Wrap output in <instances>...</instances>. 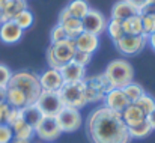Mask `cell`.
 Wrapping results in <instances>:
<instances>
[{
  "label": "cell",
  "instance_id": "cell-31",
  "mask_svg": "<svg viewBox=\"0 0 155 143\" xmlns=\"http://www.w3.org/2000/svg\"><path fill=\"white\" fill-rule=\"evenodd\" d=\"M142 23H143V32L146 36L155 33V14L152 15H140Z\"/></svg>",
  "mask_w": 155,
  "mask_h": 143
},
{
  "label": "cell",
  "instance_id": "cell-39",
  "mask_svg": "<svg viewBox=\"0 0 155 143\" xmlns=\"http://www.w3.org/2000/svg\"><path fill=\"white\" fill-rule=\"evenodd\" d=\"M127 2H128V3H131L137 11H139V9H142V8L148 3V0H127Z\"/></svg>",
  "mask_w": 155,
  "mask_h": 143
},
{
  "label": "cell",
  "instance_id": "cell-17",
  "mask_svg": "<svg viewBox=\"0 0 155 143\" xmlns=\"http://www.w3.org/2000/svg\"><path fill=\"white\" fill-rule=\"evenodd\" d=\"M120 115H122V119L127 127H134V125H139L143 121H146V115L142 111V108L136 102H130Z\"/></svg>",
  "mask_w": 155,
  "mask_h": 143
},
{
  "label": "cell",
  "instance_id": "cell-1",
  "mask_svg": "<svg viewBox=\"0 0 155 143\" xmlns=\"http://www.w3.org/2000/svg\"><path fill=\"white\" fill-rule=\"evenodd\" d=\"M86 136L91 143H130L131 137L122 115L101 105L89 113L86 124Z\"/></svg>",
  "mask_w": 155,
  "mask_h": 143
},
{
  "label": "cell",
  "instance_id": "cell-10",
  "mask_svg": "<svg viewBox=\"0 0 155 143\" xmlns=\"http://www.w3.org/2000/svg\"><path fill=\"white\" fill-rule=\"evenodd\" d=\"M35 134L44 142H54L60 137L62 130H60L56 118L44 116L41 119V122L38 124V127L35 128Z\"/></svg>",
  "mask_w": 155,
  "mask_h": 143
},
{
  "label": "cell",
  "instance_id": "cell-23",
  "mask_svg": "<svg viewBox=\"0 0 155 143\" xmlns=\"http://www.w3.org/2000/svg\"><path fill=\"white\" fill-rule=\"evenodd\" d=\"M6 102L9 104V107H14V108H23L29 105L24 94L15 88H6Z\"/></svg>",
  "mask_w": 155,
  "mask_h": 143
},
{
  "label": "cell",
  "instance_id": "cell-22",
  "mask_svg": "<svg viewBox=\"0 0 155 143\" xmlns=\"http://www.w3.org/2000/svg\"><path fill=\"white\" fill-rule=\"evenodd\" d=\"M26 9H27V2L26 0H12L2 11V14H3V23L5 21H12L20 12H23Z\"/></svg>",
  "mask_w": 155,
  "mask_h": 143
},
{
  "label": "cell",
  "instance_id": "cell-42",
  "mask_svg": "<svg viewBox=\"0 0 155 143\" xmlns=\"http://www.w3.org/2000/svg\"><path fill=\"white\" fill-rule=\"evenodd\" d=\"M148 41L151 42V47L155 50V33H152V35H149V36H148Z\"/></svg>",
  "mask_w": 155,
  "mask_h": 143
},
{
  "label": "cell",
  "instance_id": "cell-18",
  "mask_svg": "<svg viewBox=\"0 0 155 143\" xmlns=\"http://www.w3.org/2000/svg\"><path fill=\"white\" fill-rule=\"evenodd\" d=\"M75 50L78 51H84V53H89V54H94L97 51V48L100 45V38L94 33H87V32H83L81 35H78L75 39Z\"/></svg>",
  "mask_w": 155,
  "mask_h": 143
},
{
  "label": "cell",
  "instance_id": "cell-34",
  "mask_svg": "<svg viewBox=\"0 0 155 143\" xmlns=\"http://www.w3.org/2000/svg\"><path fill=\"white\" fill-rule=\"evenodd\" d=\"M12 77V71L6 66V65H2L0 63V88H8L9 85V80Z\"/></svg>",
  "mask_w": 155,
  "mask_h": 143
},
{
  "label": "cell",
  "instance_id": "cell-6",
  "mask_svg": "<svg viewBox=\"0 0 155 143\" xmlns=\"http://www.w3.org/2000/svg\"><path fill=\"white\" fill-rule=\"evenodd\" d=\"M84 83V94H86V101L89 102H98L104 99L105 94L108 91H111V85L107 80V77L104 74L100 75H94V77H87L83 80Z\"/></svg>",
  "mask_w": 155,
  "mask_h": 143
},
{
  "label": "cell",
  "instance_id": "cell-28",
  "mask_svg": "<svg viewBox=\"0 0 155 143\" xmlns=\"http://www.w3.org/2000/svg\"><path fill=\"white\" fill-rule=\"evenodd\" d=\"M122 91H124V94L128 98L130 102H136L140 96L145 95V89L140 85H137V83H130L125 88H122Z\"/></svg>",
  "mask_w": 155,
  "mask_h": 143
},
{
  "label": "cell",
  "instance_id": "cell-7",
  "mask_svg": "<svg viewBox=\"0 0 155 143\" xmlns=\"http://www.w3.org/2000/svg\"><path fill=\"white\" fill-rule=\"evenodd\" d=\"M35 104L38 105V108L41 110V113L44 116H51V118H56L59 115V111L65 107L62 102L60 94L50 92V91H42Z\"/></svg>",
  "mask_w": 155,
  "mask_h": 143
},
{
  "label": "cell",
  "instance_id": "cell-24",
  "mask_svg": "<svg viewBox=\"0 0 155 143\" xmlns=\"http://www.w3.org/2000/svg\"><path fill=\"white\" fill-rule=\"evenodd\" d=\"M122 26H124V32L125 35H145L143 32V23H142V17L137 14L134 17H130L127 18L125 21H122Z\"/></svg>",
  "mask_w": 155,
  "mask_h": 143
},
{
  "label": "cell",
  "instance_id": "cell-25",
  "mask_svg": "<svg viewBox=\"0 0 155 143\" xmlns=\"http://www.w3.org/2000/svg\"><path fill=\"white\" fill-rule=\"evenodd\" d=\"M89 9H91V6L86 0H71L66 6V11L69 12V15L74 18H78V20H81L89 12Z\"/></svg>",
  "mask_w": 155,
  "mask_h": 143
},
{
  "label": "cell",
  "instance_id": "cell-35",
  "mask_svg": "<svg viewBox=\"0 0 155 143\" xmlns=\"http://www.w3.org/2000/svg\"><path fill=\"white\" fill-rule=\"evenodd\" d=\"M91 59H92V54L84 53V51H78V50H75L74 57H72V60H74L75 63H78V65H81V66H84V68H86V65L91 62Z\"/></svg>",
  "mask_w": 155,
  "mask_h": 143
},
{
  "label": "cell",
  "instance_id": "cell-8",
  "mask_svg": "<svg viewBox=\"0 0 155 143\" xmlns=\"http://www.w3.org/2000/svg\"><path fill=\"white\" fill-rule=\"evenodd\" d=\"M148 42L146 35H124L120 39L114 42V47L124 56H136L139 54Z\"/></svg>",
  "mask_w": 155,
  "mask_h": 143
},
{
  "label": "cell",
  "instance_id": "cell-13",
  "mask_svg": "<svg viewBox=\"0 0 155 143\" xmlns=\"http://www.w3.org/2000/svg\"><path fill=\"white\" fill-rule=\"evenodd\" d=\"M39 85H41L42 91L59 92L62 89V86L65 85V81H63V77L59 69L50 68L48 71H45L39 75Z\"/></svg>",
  "mask_w": 155,
  "mask_h": 143
},
{
  "label": "cell",
  "instance_id": "cell-41",
  "mask_svg": "<svg viewBox=\"0 0 155 143\" xmlns=\"http://www.w3.org/2000/svg\"><path fill=\"white\" fill-rule=\"evenodd\" d=\"M2 101H6V89L5 88H0V102Z\"/></svg>",
  "mask_w": 155,
  "mask_h": 143
},
{
  "label": "cell",
  "instance_id": "cell-37",
  "mask_svg": "<svg viewBox=\"0 0 155 143\" xmlns=\"http://www.w3.org/2000/svg\"><path fill=\"white\" fill-rule=\"evenodd\" d=\"M9 110H11L9 104H8L6 101H2V102H0V124H6Z\"/></svg>",
  "mask_w": 155,
  "mask_h": 143
},
{
  "label": "cell",
  "instance_id": "cell-26",
  "mask_svg": "<svg viewBox=\"0 0 155 143\" xmlns=\"http://www.w3.org/2000/svg\"><path fill=\"white\" fill-rule=\"evenodd\" d=\"M152 131H154V130H152L151 124L148 122V119H146V121H143V122H142V124H139V125L128 127V133H130L131 140H133V139H145V137H148Z\"/></svg>",
  "mask_w": 155,
  "mask_h": 143
},
{
  "label": "cell",
  "instance_id": "cell-19",
  "mask_svg": "<svg viewBox=\"0 0 155 143\" xmlns=\"http://www.w3.org/2000/svg\"><path fill=\"white\" fill-rule=\"evenodd\" d=\"M137 14H139V11L131 3H128L127 0H119L111 8V18L113 20H119V21H125L127 18L134 17Z\"/></svg>",
  "mask_w": 155,
  "mask_h": 143
},
{
  "label": "cell",
  "instance_id": "cell-2",
  "mask_svg": "<svg viewBox=\"0 0 155 143\" xmlns=\"http://www.w3.org/2000/svg\"><path fill=\"white\" fill-rule=\"evenodd\" d=\"M8 88H15V89L21 91L24 96L27 98L29 105L35 104L42 92L41 85H39V75H36L35 72H30V71H18V72L12 74Z\"/></svg>",
  "mask_w": 155,
  "mask_h": 143
},
{
  "label": "cell",
  "instance_id": "cell-43",
  "mask_svg": "<svg viewBox=\"0 0 155 143\" xmlns=\"http://www.w3.org/2000/svg\"><path fill=\"white\" fill-rule=\"evenodd\" d=\"M11 2H12V0H0V9L3 11V9H5L9 3H11Z\"/></svg>",
  "mask_w": 155,
  "mask_h": 143
},
{
  "label": "cell",
  "instance_id": "cell-27",
  "mask_svg": "<svg viewBox=\"0 0 155 143\" xmlns=\"http://www.w3.org/2000/svg\"><path fill=\"white\" fill-rule=\"evenodd\" d=\"M107 32H108V35H110V38L113 39V42H116L117 39H120L124 35H125V32H124V26H122V21H119V20H110V21H107Z\"/></svg>",
  "mask_w": 155,
  "mask_h": 143
},
{
  "label": "cell",
  "instance_id": "cell-9",
  "mask_svg": "<svg viewBox=\"0 0 155 143\" xmlns=\"http://www.w3.org/2000/svg\"><path fill=\"white\" fill-rule=\"evenodd\" d=\"M56 121L62 133H74L81 127V113L78 108L63 107L56 116Z\"/></svg>",
  "mask_w": 155,
  "mask_h": 143
},
{
  "label": "cell",
  "instance_id": "cell-30",
  "mask_svg": "<svg viewBox=\"0 0 155 143\" xmlns=\"http://www.w3.org/2000/svg\"><path fill=\"white\" fill-rule=\"evenodd\" d=\"M136 104L142 108V111H143L146 116L155 108V99L151 95H148V94H145V95L140 96V98L136 101Z\"/></svg>",
  "mask_w": 155,
  "mask_h": 143
},
{
  "label": "cell",
  "instance_id": "cell-3",
  "mask_svg": "<svg viewBox=\"0 0 155 143\" xmlns=\"http://www.w3.org/2000/svg\"><path fill=\"white\" fill-rule=\"evenodd\" d=\"M103 74L107 77V80L110 81L113 89H122L127 85L133 83L134 69L130 65V62H127L124 59H116L107 65Z\"/></svg>",
  "mask_w": 155,
  "mask_h": 143
},
{
  "label": "cell",
  "instance_id": "cell-45",
  "mask_svg": "<svg viewBox=\"0 0 155 143\" xmlns=\"http://www.w3.org/2000/svg\"><path fill=\"white\" fill-rule=\"evenodd\" d=\"M3 23V14H2V9H0V24Z\"/></svg>",
  "mask_w": 155,
  "mask_h": 143
},
{
  "label": "cell",
  "instance_id": "cell-36",
  "mask_svg": "<svg viewBox=\"0 0 155 143\" xmlns=\"http://www.w3.org/2000/svg\"><path fill=\"white\" fill-rule=\"evenodd\" d=\"M21 119V108H14V107H11V110H9V115H8V119H6V124L9 125V127H12L17 121H20Z\"/></svg>",
  "mask_w": 155,
  "mask_h": 143
},
{
  "label": "cell",
  "instance_id": "cell-11",
  "mask_svg": "<svg viewBox=\"0 0 155 143\" xmlns=\"http://www.w3.org/2000/svg\"><path fill=\"white\" fill-rule=\"evenodd\" d=\"M81 24H83V30L87 33H94V35H101L107 30V21L104 18V15L97 11V9H89V12L81 18Z\"/></svg>",
  "mask_w": 155,
  "mask_h": 143
},
{
  "label": "cell",
  "instance_id": "cell-16",
  "mask_svg": "<svg viewBox=\"0 0 155 143\" xmlns=\"http://www.w3.org/2000/svg\"><path fill=\"white\" fill-rule=\"evenodd\" d=\"M23 29L15 21H5L0 24V41L5 44H15L23 36Z\"/></svg>",
  "mask_w": 155,
  "mask_h": 143
},
{
  "label": "cell",
  "instance_id": "cell-21",
  "mask_svg": "<svg viewBox=\"0 0 155 143\" xmlns=\"http://www.w3.org/2000/svg\"><path fill=\"white\" fill-rule=\"evenodd\" d=\"M14 131V139H21V140H32V137L35 136V130L21 118L20 121H17L12 127Z\"/></svg>",
  "mask_w": 155,
  "mask_h": 143
},
{
  "label": "cell",
  "instance_id": "cell-14",
  "mask_svg": "<svg viewBox=\"0 0 155 143\" xmlns=\"http://www.w3.org/2000/svg\"><path fill=\"white\" fill-rule=\"evenodd\" d=\"M128 104H130V101L125 96L122 89H111L104 96V105L117 111V113H122Z\"/></svg>",
  "mask_w": 155,
  "mask_h": 143
},
{
  "label": "cell",
  "instance_id": "cell-5",
  "mask_svg": "<svg viewBox=\"0 0 155 143\" xmlns=\"http://www.w3.org/2000/svg\"><path fill=\"white\" fill-rule=\"evenodd\" d=\"M62 102L65 107H72V108H81L87 104L86 94H84V83L83 81H71L65 83L62 89L59 91Z\"/></svg>",
  "mask_w": 155,
  "mask_h": 143
},
{
  "label": "cell",
  "instance_id": "cell-44",
  "mask_svg": "<svg viewBox=\"0 0 155 143\" xmlns=\"http://www.w3.org/2000/svg\"><path fill=\"white\" fill-rule=\"evenodd\" d=\"M11 143H32L30 140H21V139H12Z\"/></svg>",
  "mask_w": 155,
  "mask_h": 143
},
{
  "label": "cell",
  "instance_id": "cell-29",
  "mask_svg": "<svg viewBox=\"0 0 155 143\" xmlns=\"http://www.w3.org/2000/svg\"><path fill=\"white\" fill-rule=\"evenodd\" d=\"M12 21H15L23 30H26V29H29V27L33 24V14H32L29 9H26V11L20 12Z\"/></svg>",
  "mask_w": 155,
  "mask_h": 143
},
{
  "label": "cell",
  "instance_id": "cell-33",
  "mask_svg": "<svg viewBox=\"0 0 155 143\" xmlns=\"http://www.w3.org/2000/svg\"><path fill=\"white\" fill-rule=\"evenodd\" d=\"M14 139V131L8 124H0V143H11Z\"/></svg>",
  "mask_w": 155,
  "mask_h": 143
},
{
  "label": "cell",
  "instance_id": "cell-40",
  "mask_svg": "<svg viewBox=\"0 0 155 143\" xmlns=\"http://www.w3.org/2000/svg\"><path fill=\"white\" fill-rule=\"evenodd\" d=\"M146 119H148V122L151 124L152 130L155 131V108L152 110V111H151V113H149V115H148V116H146Z\"/></svg>",
  "mask_w": 155,
  "mask_h": 143
},
{
  "label": "cell",
  "instance_id": "cell-4",
  "mask_svg": "<svg viewBox=\"0 0 155 143\" xmlns=\"http://www.w3.org/2000/svg\"><path fill=\"white\" fill-rule=\"evenodd\" d=\"M74 53H75L74 39H65L56 44H50V47L47 50V59H48L50 68H54V69L62 68L65 63L72 60Z\"/></svg>",
  "mask_w": 155,
  "mask_h": 143
},
{
  "label": "cell",
  "instance_id": "cell-15",
  "mask_svg": "<svg viewBox=\"0 0 155 143\" xmlns=\"http://www.w3.org/2000/svg\"><path fill=\"white\" fill-rule=\"evenodd\" d=\"M63 81L65 83H71V81H83L86 78V68L75 63L74 60L65 63L62 68H59Z\"/></svg>",
  "mask_w": 155,
  "mask_h": 143
},
{
  "label": "cell",
  "instance_id": "cell-20",
  "mask_svg": "<svg viewBox=\"0 0 155 143\" xmlns=\"http://www.w3.org/2000/svg\"><path fill=\"white\" fill-rule=\"evenodd\" d=\"M21 118L35 130L38 127V124L41 122V119L44 118V115L41 113V110L38 108L36 104H32V105H26L21 108Z\"/></svg>",
  "mask_w": 155,
  "mask_h": 143
},
{
  "label": "cell",
  "instance_id": "cell-12",
  "mask_svg": "<svg viewBox=\"0 0 155 143\" xmlns=\"http://www.w3.org/2000/svg\"><path fill=\"white\" fill-rule=\"evenodd\" d=\"M59 24L65 29L66 35L69 39H75L78 35H81L84 30H83V24H81V20L78 18H74L69 15V12L65 9L60 11V15H59Z\"/></svg>",
  "mask_w": 155,
  "mask_h": 143
},
{
  "label": "cell",
  "instance_id": "cell-46",
  "mask_svg": "<svg viewBox=\"0 0 155 143\" xmlns=\"http://www.w3.org/2000/svg\"><path fill=\"white\" fill-rule=\"evenodd\" d=\"M152 2H155V0H152Z\"/></svg>",
  "mask_w": 155,
  "mask_h": 143
},
{
  "label": "cell",
  "instance_id": "cell-32",
  "mask_svg": "<svg viewBox=\"0 0 155 143\" xmlns=\"http://www.w3.org/2000/svg\"><path fill=\"white\" fill-rule=\"evenodd\" d=\"M50 38H51V44L60 42V41H65V39H69V38H68V35H66V32H65V29H63L59 23L53 27Z\"/></svg>",
  "mask_w": 155,
  "mask_h": 143
},
{
  "label": "cell",
  "instance_id": "cell-38",
  "mask_svg": "<svg viewBox=\"0 0 155 143\" xmlns=\"http://www.w3.org/2000/svg\"><path fill=\"white\" fill-rule=\"evenodd\" d=\"M152 14H155V2L148 0V3L142 9H139V15H152Z\"/></svg>",
  "mask_w": 155,
  "mask_h": 143
}]
</instances>
